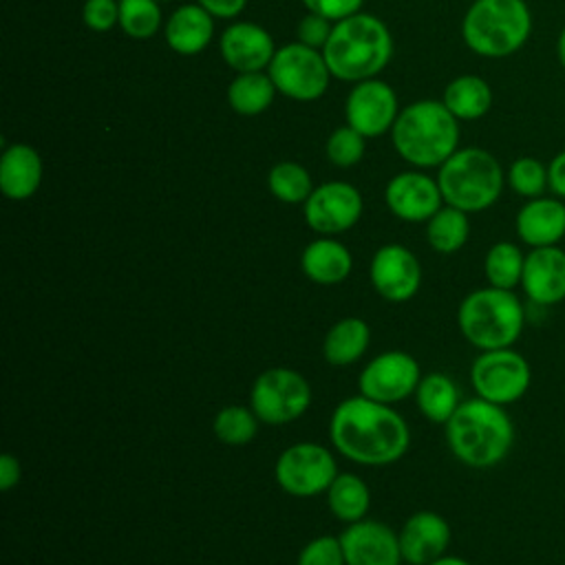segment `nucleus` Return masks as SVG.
Instances as JSON below:
<instances>
[{
    "label": "nucleus",
    "mask_w": 565,
    "mask_h": 565,
    "mask_svg": "<svg viewBox=\"0 0 565 565\" xmlns=\"http://www.w3.org/2000/svg\"><path fill=\"white\" fill-rule=\"evenodd\" d=\"M422 380L419 362L406 351H384L375 355L358 377L360 395L382 402L397 404L408 395H415V388Z\"/></svg>",
    "instance_id": "f8f14e48"
},
{
    "label": "nucleus",
    "mask_w": 565,
    "mask_h": 565,
    "mask_svg": "<svg viewBox=\"0 0 565 565\" xmlns=\"http://www.w3.org/2000/svg\"><path fill=\"white\" fill-rule=\"evenodd\" d=\"M444 426L450 452L468 468H492L514 446V424L505 406L481 397L463 399Z\"/></svg>",
    "instance_id": "f03ea898"
},
{
    "label": "nucleus",
    "mask_w": 565,
    "mask_h": 565,
    "mask_svg": "<svg viewBox=\"0 0 565 565\" xmlns=\"http://www.w3.org/2000/svg\"><path fill=\"white\" fill-rule=\"evenodd\" d=\"M505 183L519 196L536 199L550 190V174L547 166L541 163L536 157H519L510 163L505 172Z\"/></svg>",
    "instance_id": "f704fd0d"
},
{
    "label": "nucleus",
    "mask_w": 565,
    "mask_h": 565,
    "mask_svg": "<svg viewBox=\"0 0 565 565\" xmlns=\"http://www.w3.org/2000/svg\"><path fill=\"white\" fill-rule=\"evenodd\" d=\"M40 152L29 143H11L0 159V190L11 201L31 199L42 183Z\"/></svg>",
    "instance_id": "4be33fe9"
},
{
    "label": "nucleus",
    "mask_w": 565,
    "mask_h": 565,
    "mask_svg": "<svg viewBox=\"0 0 565 565\" xmlns=\"http://www.w3.org/2000/svg\"><path fill=\"white\" fill-rule=\"evenodd\" d=\"M276 93L278 90L267 73H238L227 86V102L234 113L254 117L271 106Z\"/></svg>",
    "instance_id": "c85d7f7f"
},
{
    "label": "nucleus",
    "mask_w": 565,
    "mask_h": 565,
    "mask_svg": "<svg viewBox=\"0 0 565 565\" xmlns=\"http://www.w3.org/2000/svg\"><path fill=\"white\" fill-rule=\"evenodd\" d=\"M470 384L477 397L499 406L519 402L530 384L532 369L523 353L512 347L481 351L470 366Z\"/></svg>",
    "instance_id": "1a4fd4ad"
},
{
    "label": "nucleus",
    "mask_w": 565,
    "mask_h": 565,
    "mask_svg": "<svg viewBox=\"0 0 565 565\" xmlns=\"http://www.w3.org/2000/svg\"><path fill=\"white\" fill-rule=\"evenodd\" d=\"M159 2H170V0H159Z\"/></svg>",
    "instance_id": "49530a36"
},
{
    "label": "nucleus",
    "mask_w": 565,
    "mask_h": 565,
    "mask_svg": "<svg viewBox=\"0 0 565 565\" xmlns=\"http://www.w3.org/2000/svg\"><path fill=\"white\" fill-rule=\"evenodd\" d=\"M305 205L307 225L320 236H335L351 230L362 216V194L347 181H327L309 194Z\"/></svg>",
    "instance_id": "ddd939ff"
},
{
    "label": "nucleus",
    "mask_w": 565,
    "mask_h": 565,
    "mask_svg": "<svg viewBox=\"0 0 565 565\" xmlns=\"http://www.w3.org/2000/svg\"><path fill=\"white\" fill-rule=\"evenodd\" d=\"M322 55L333 77L362 82L384 71L393 55V38L377 15L358 11L333 24Z\"/></svg>",
    "instance_id": "7ed1b4c3"
},
{
    "label": "nucleus",
    "mask_w": 565,
    "mask_h": 565,
    "mask_svg": "<svg viewBox=\"0 0 565 565\" xmlns=\"http://www.w3.org/2000/svg\"><path fill=\"white\" fill-rule=\"evenodd\" d=\"M82 20L97 33L110 31L119 24V0H86L82 7Z\"/></svg>",
    "instance_id": "4c0bfd02"
},
{
    "label": "nucleus",
    "mask_w": 565,
    "mask_h": 565,
    "mask_svg": "<svg viewBox=\"0 0 565 565\" xmlns=\"http://www.w3.org/2000/svg\"><path fill=\"white\" fill-rule=\"evenodd\" d=\"M267 188L278 201L289 203V205L305 203L309 199V194L313 192L311 174L307 172L305 166H300L296 161L276 163L267 174Z\"/></svg>",
    "instance_id": "2f4dec72"
},
{
    "label": "nucleus",
    "mask_w": 565,
    "mask_h": 565,
    "mask_svg": "<svg viewBox=\"0 0 565 565\" xmlns=\"http://www.w3.org/2000/svg\"><path fill=\"white\" fill-rule=\"evenodd\" d=\"M459 119L437 99L408 104L391 128L397 154L415 168H439L459 150Z\"/></svg>",
    "instance_id": "20e7f679"
},
{
    "label": "nucleus",
    "mask_w": 565,
    "mask_h": 565,
    "mask_svg": "<svg viewBox=\"0 0 565 565\" xmlns=\"http://www.w3.org/2000/svg\"><path fill=\"white\" fill-rule=\"evenodd\" d=\"M119 26L132 40H148L161 26L159 0H119Z\"/></svg>",
    "instance_id": "72a5a7b5"
},
{
    "label": "nucleus",
    "mask_w": 565,
    "mask_h": 565,
    "mask_svg": "<svg viewBox=\"0 0 565 565\" xmlns=\"http://www.w3.org/2000/svg\"><path fill=\"white\" fill-rule=\"evenodd\" d=\"M550 174V192L565 201V150H561L552 161L547 163Z\"/></svg>",
    "instance_id": "a19ab883"
},
{
    "label": "nucleus",
    "mask_w": 565,
    "mask_h": 565,
    "mask_svg": "<svg viewBox=\"0 0 565 565\" xmlns=\"http://www.w3.org/2000/svg\"><path fill=\"white\" fill-rule=\"evenodd\" d=\"M441 102L459 121H472L492 108V88L479 75H459L446 86Z\"/></svg>",
    "instance_id": "bb28decb"
},
{
    "label": "nucleus",
    "mask_w": 565,
    "mask_h": 565,
    "mask_svg": "<svg viewBox=\"0 0 565 565\" xmlns=\"http://www.w3.org/2000/svg\"><path fill=\"white\" fill-rule=\"evenodd\" d=\"M366 137L351 126L335 128L327 139V159L338 168L355 166L366 150Z\"/></svg>",
    "instance_id": "c9c22d12"
},
{
    "label": "nucleus",
    "mask_w": 565,
    "mask_h": 565,
    "mask_svg": "<svg viewBox=\"0 0 565 565\" xmlns=\"http://www.w3.org/2000/svg\"><path fill=\"white\" fill-rule=\"evenodd\" d=\"M371 342V327L366 320L349 316L331 324L322 342V355L331 366H349L358 362Z\"/></svg>",
    "instance_id": "393cba45"
},
{
    "label": "nucleus",
    "mask_w": 565,
    "mask_h": 565,
    "mask_svg": "<svg viewBox=\"0 0 565 565\" xmlns=\"http://www.w3.org/2000/svg\"><path fill=\"white\" fill-rule=\"evenodd\" d=\"M258 422L260 419L252 408L241 404H230L214 415L212 430L216 439L227 446H245L256 437Z\"/></svg>",
    "instance_id": "473e14b6"
},
{
    "label": "nucleus",
    "mask_w": 565,
    "mask_h": 565,
    "mask_svg": "<svg viewBox=\"0 0 565 565\" xmlns=\"http://www.w3.org/2000/svg\"><path fill=\"white\" fill-rule=\"evenodd\" d=\"M415 404L428 422L446 424L457 411V406L461 404L459 388L455 380L446 373H439V371L426 373L422 375L415 388Z\"/></svg>",
    "instance_id": "a878e982"
},
{
    "label": "nucleus",
    "mask_w": 565,
    "mask_h": 565,
    "mask_svg": "<svg viewBox=\"0 0 565 565\" xmlns=\"http://www.w3.org/2000/svg\"><path fill=\"white\" fill-rule=\"evenodd\" d=\"M523 294L541 307H552L565 300V249L532 247L525 254V267L521 278Z\"/></svg>",
    "instance_id": "6ab92c4d"
},
{
    "label": "nucleus",
    "mask_w": 565,
    "mask_h": 565,
    "mask_svg": "<svg viewBox=\"0 0 565 565\" xmlns=\"http://www.w3.org/2000/svg\"><path fill=\"white\" fill-rule=\"evenodd\" d=\"M530 33L532 11L525 0H475L461 20L466 46L490 60L514 55Z\"/></svg>",
    "instance_id": "423d86ee"
},
{
    "label": "nucleus",
    "mask_w": 565,
    "mask_h": 565,
    "mask_svg": "<svg viewBox=\"0 0 565 565\" xmlns=\"http://www.w3.org/2000/svg\"><path fill=\"white\" fill-rule=\"evenodd\" d=\"M199 4L214 18H236L245 9L247 0H199Z\"/></svg>",
    "instance_id": "37998d69"
},
{
    "label": "nucleus",
    "mask_w": 565,
    "mask_h": 565,
    "mask_svg": "<svg viewBox=\"0 0 565 565\" xmlns=\"http://www.w3.org/2000/svg\"><path fill=\"white\" fill-rule=\"evenodd\" d=\"M327 505L342 523H355L366 519L371 505V490L366 481L353 472H338L327 490Z\"/></svg>",
    "instance_id": "cd10ccee"
},
{
    "label": "nucleus",
    "mask_w": 565,
    "mask_h": 565,
    "mask_svg": "<svg viewBox=\"0 0 565 565\" xmlns=\"http://www.w3.org/2000/svg\"><path fill=\"white\" fill-rule=\"evenodd\" d=\"M333 448L362 466H386L402 459L411 446V430L404 417L364 395L342 399L329 419Z\"/></svg>",
    "instance_id": "f257e3e1"
},
{
    "label": "nucleus",
    "mask_w": 565,
    "mask_h": 565,
    "mask_svg": "<svg viewBox=\"0 0 565 565\" xmlns=\"http://www.w3.org/2000/svg\"><path fill=\"white\" fill-rule=\"evenodd\" d=\"M556 55H558V62H561V66L565 71V26H563V31H561V35L556 40Z\"/></svg>",
    "instance_id": "a18cd8bd"
},
{
    "label": "nucleus",
    "mask_w": 565,
    "mask_h": 565,
    "mask_svg": "<svg viewBox=\"0 0 565 565\" xmlns=\"http://www.w3.org/2000/svg\"><path fill=\"white\" fill-rule=\"evenodd\" d=\"M397 95L395 90L377 79L355 82L351 93L347 95L344 117L347 126L355 128L364 137H380L393 128L397 119Z\"/></svg>",
    "instance_id": "4468645a"
},
{
    "label": "nucleus",
    "mask_w": 565,
    "mask_h": 565,
    "mask_svg": "<svg viewBox=\"0 0 565 565\" xmlns=\"http://www.w3.org/2000/svg\"><path fill=\"white\" fill-rule=\"evenodd\" d=\"M525 267V254L512 241H499L490 245L483 258V274L490 287L512 289L521 285Z\"/></svg>",
    "instance_id": "7c9ffc66"
},
{
    "label": "nucleus",
    "mask_w": 565,
    "mask_h": 565,
    "mask_svg": "<svg viewBox=\"0 0 565 565\" xmlns=\"http://www.w3.org/2000/svg\"><path fill=\"white\" fill-rule=\"evenodd\" d=\"M384 201L388 210L406 223H424L444 205L437 179L417 170L395 174L386 183Z\"/></svg>",
    "instance_id": "dca6fc26"
},
{
    "label": "nucleus",
    "mask_w": 565,
    "mask_h": 565,
    "mask_svg": "<svg viewBox=\"0 0 565 565\" xmlns=\"http://www.w3.org/2000/svg\"><path fill=\"white\" fill-rule=\"evenodd\" d=\"M166 42L179 55H196L212 42L214 15L196 4H181L166 22Z\"/></svg>",
    "instance_id": "5701e85b"
},
{
    "label": "nucleus",
    "mask_w": 565,
    "mask_h": 565,
    "mask_svg": "<svg viewBox=\"0 0 565 565\" xmlns=\"http://www.w3.org/2000/svg\"><path fill=\"white\" fill-rule=\"evenodd\" d=\"M450 536V525L441 514L419 510L406 519L397 534L402 561L408 565H430L446 554Z\"/></svg>",
    "instance_id": "a211bd4d"
},
{
    "label": "nucleus",
    "mask_w": 565,
    "mask_h": 565,
    "mask_svg": "<svg viewBox=\"0 0 565 565\" xmlns=\"http://www.w3.org/2000/svg\"><path fill=\"white\" fill-rule=\"evenodd\" d=\"M369 278L384 300L406 302L422 287V265L408 247L388 243L373 254Z\"/></svg>",
    "instance_id": "2eb2a0df"
},
{
    "label": "nucleus",
    "mask_w": 565,
    "mask_h": 565,
    "mask_svg": "<svg viewBox=\"0 0 565 565\" xmlns=\"http://www.w3.org/2000/svg\"><path fill=\"white\" fill-rule=\"evenodd\" d=\"M430 565H472V563H468V561L461 558V556H448V554H444L441 558L433 561Z\"/></svg>",
    "instance_id": "c03bdc74"
},
{
    "label": "nucleus",
    "mask_w": 565,
    "mask_h": 565,
    "mask_svg": "<svg viewBox=\"0 0 565 565\" xmlns=\"http://www.w3.org/2000/svg\"><path fill=\"white\" fill-rule=\"evenodd\" d=\"M470 236V221L468 212L441 205L428 221H426V241L439 254H455L459 252Z\"/></svg>",
    "instance_id": "c756f323"
},
{
    "label": "nucleus",
    "mask_w": 565,
    "mask_h": 565,
    "mask_svg": "<svg viewBox=\"0 0 565 565\" xmlns=\"http://www.w3.org/2000/svg\"><path fill=\"white\" fill-rule=\"evenodd\" d=\"M521 243L530 247H552L565 238V201L558 196L527 199L514 218Z\"/></svg>",
    "instance_id": "412c9836"
},
{
    "label": "nucleus",
    "mask_w": 565,
    "mask_h": 565,
    "mask_svg": "<svg viewBox=\"0 0 565 565\" xmlns=\"http://www.w3.org/2000/svg\"><path fill=\"white\" fill-rule=\"evenodd\" d=\"M296 565H347L340 536L322 534L311 539L298 554Z\"/></svg>",
    "instance_id": "e433bc0d"
},
{
    "label": "nucleus",
    "mask_w": 565,
    "mask_h": 565,
    "mask_svg": "<svg viewBox=\"0 0 565 565\" xmlns=\"http://www.w3.org/2000/svg\"><path fill=\"white\" fill-rule=\"evenodd\" d=\"M311 404V386L302 373L287 366L265 369L252 384L249 408L269 426L296 422Z\"/></svg>",
    "instance_id": "6e6552de"
},
{
    "label": "nucleus",
    "mask_w": 565,
    "mask_h": 565,
    "mask_svg": "<svg viewBox=\"0 0 565 565\" xmlns=\"http://www.w3.org/2000/svg\"><path fill=\"white\" fill-rule=\"evenodd\" d=\"M335 477V457L331 450L313 441L291 444L274 463L276 483L291 497H316L327 492Z\"/></svg>",
    "instance_id": "9b49d317"
},
{
    "label": "nucleus",
    "mask_w": 565,
    "mask_h": 565,
    "mask_svg": "<svg viewBox=\"0 0 565 565\" xmlns=\"http://www.w3.org/2000/svg\"><path fill=\"white\" fill-rule=\"evenodd\" d=\"M333 24L329 18L320 15V13H313L309 11L296 26V33H298V42L305 44V46H311V49H318L322 51L331 31H333Z\"/></svg>",
    "instance_id": "58836bf2"
},
{
    "label": "nucleus",
    "mask_w": 565,
    "mask_h": 565,
    "mask_svg": "<svg viewBox=\"0 0 565 565\" xmlns=\"http://www.w3.org/2000/svg\"><path fill=\"white\" fill-rule=\"evenodd\" d=\"M221 57L236 73H258L269 66L276 46L260 24L254 22H234L230 24L218 40Z\"/></svg>",
    "instance_id": "aec40b11"
},
{
    "label": "nucleus",
    "mask_w": 565,
    "mask_h": 565,
    "mask_svg": "<svg viewBox=\"0 0 565 565\" xmlns=\"http://www.w3.org/2000/svg\"><path fill=\"white\" fill-rule=\"evenodd\" d=\"M362 2L364 0H302L307 11L320 13V15L329 18L331 22H338V20H344V18L358 13Z\"/></svg>",
    "instance_id": "ea45409f"
},
{
    "label": "nucleus",
    "mask_w": 565,
    "mask_h": 565,
    "mask_svg": "<svg viewBox=\"0 0 565 565\" xmlns=\"http://www.w3.org/2000/svg\"><path fill=\"white\" fill-rule=\"evenodd\" d=\"M300 267L311 282L338 285L349 278L353 269V256L340 241L322 236L302 249Z\"/></svg>",
    "instance_id": "b1692460"
},
{
    "label": "nucleus",
    "mask_w": 565,
    "mask_h": 565,
    "mask_svg": "<svg viewBox=\"0 0 565 565\" xmlns=\"http://www.w3.org/2000/svg\"><path fill=\"white\" fill-rule=\"evenodd\" d=\"M444 203L463 212H483L492 207L505 185L499 159L483 148H459L437 172Z\"/></svg>",
    "instance_id": "0eeeda50"
},
{
    "label": "nucleus",
    "mask_w": 565,
    "mask_h": 565,
    "mask_svg": "<svg viewBox=\"0 0 565 565\" xmlns=\"http://www.w3.org/2000/svg\"><path fill=\"white\" fill-rule=\"evenodd\" d=\"M461 335L479 351L512 347L525 327V307L512 289L481 287L463 296L457 309Z\"/></svg>",
    "instance_id": "39448f33"
},
{
    "label": "nucleus",
    "mask_w": 565,
    "mask_h": 565,
    "mask_svg": "<svg viewBox=\"0 0 565 565\" xmlns=\"http://www.w3.org/2000/svg\"><path fill=\"white\" fill-rule=\"evenodd\" d=\"M347 565H399L402 550L397 534L382 521L362 519L349 523L340 534Z\"/></svg>",
    "instance_id": "f3484780"
},
{
    "label": "nucleus",
    "mask_w": 565,
    "mask_h": 565,
    "mask_svg": "<svg viewBox=\"0 0 565 565\" xmlns=\"http://www.w3.org/2000/svg\"><path fill=\"white\" fill-rule=\"evenodd\" d=\"M20 475H22V468H20L18 457H13L11 452H4V455L0 457V488H2L4 492H9L11 488L18 486Z\"/></svg>",
    "instance_id": "79ce46f5"
},
{
    "label": "nucleus",
    "mask_w": 565,
    "mask_h": 565,
    "mask_svg": "<svg viewBox=\"0 0 565 565\" xmlns=\"http://www.w3.org/2000/svg\"><path fill=\"white\" fill-rule=\"evenodd\" d=\"M267 75L278 93L296 102H313L329 88L331 71L322 51L305 46L300 42L276 49Z\"/></svg>",
    "instance_id": "9d476101"
}]
</instances>
